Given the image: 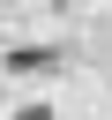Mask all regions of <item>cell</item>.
Instances as JSON below:
<instances>
[{
    "label": "cell",
    "instance_id": "1",
    "mask_svg": "<svg viewBox=\"0 0 112 120\" xmlns=\"http://www.w3.org/2000/svg\"><path fill=\"white\" fill-rule=\"evenodd\" d=\"M22 120H52V112H45V105H22Z\"/></svg>",
    "mask_w": 112,
    "mask_h": 120
}]
</instances>
